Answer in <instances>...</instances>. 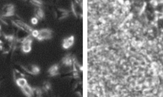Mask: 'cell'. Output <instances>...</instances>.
I'll list each match as a JSON object with an SVG mask.
<instances>
[{
    "label": "cell",
    "instance_id": "cell-13",
    "mask_svg": "<svg viewBox=\"0 0 163 97\" xmlns=\"http://www.w3.org/2000/svg\"><path fill=\"white\" fill-rule=\"evenodd\" d=\"M42 89H43L45 93H49L52 90V85L49 82H45L43 84V85L42 87Z\"/></svg>",
    "mask_w": 163,
    "mask_h": 97
},
{
    "label": "cell",
    "instance_id": "cell-11",
    "mask_svg": "<svg viewBox=\"0 0 163 97\" xmlns=\"http://www.w3.org/2000/svg\"><path fill=\"white\" fill-rule=\"evenodd\" d=\"M15 82H16V84L17 85L20 89L23 87L25 86L26 84H28V81L27 79L24 78V77H22V78H18L17 79H15Z\"/></svg>",
    "mask_w": 163,
    "mask_h": 97
},
{
    "label": "cell",
    "instance_id": "cell-8",
    "mask_svg": "<svg viewBox=\"0 0 163 97\" xmlns=\"http://www.w3.org/2000/svg\"><path fill=\"white\" fill-rule=\"evenodd\" d=\"M21 91L26 95V96L31 97L34 96V91H33V87H31L28 84H26L25 86L21 88Z\"/></svg>",
    "mask_w": 163,
    "mask_h": 97
},
{
    "label": "cell",
    "instance_id": "cell-12",
    "mask_svg": "<svg viewBox=\"0 0 163 97\" xmlns=\"http://www.w3.org/2000/svg\"><path fill=\"white\" fill-rule=\"evenodd\" d=\"M33 91H34V96H41L45 93L43 89L39 87H33Z\"/></svg>",
    "mask_w": 163,
    "mask_h": 97
},
{
    "label": "cell",
    "instance_id": "cell-1",
    "mask_svg": "<svg viewBox=\"0 0 163 97\" xmlns=\"http://www.w3.org/2000/svg\"><path fill=\"white\" fill-rule=\"evenodd\" d=\"M33 43V38L31 35H29L24 37L21 40V50L24 54L29 53L31 51V44Z\"/></svg>",
    "mask_w": 163,
    "mask_h": 97
},
{
    "label": "cell",
    "instance_id": "cell-5",
    "mask_svg": "<svg viewBox=\"0 0 163 97\" xmlns=\"http://www.w3.org/2000/svg\"><path fill=\"white\" fill-rule=\"evenodd\" d=\"M22 69L25 71L26 73L31 75H37L40 73V68L35 64H29L28 66H20Z\"/></svg>",
    "mask_w": 163,
    "mask_h": 97
},
{
    "label": "cell",
    "instance_id": "cell-21",
    "mask_svg": "<svg viewBox=\"0 0 163 97\" xmlns=\"http://www.w3.org/2000/svg\"><path fill=\"white\" fill-rule=\"evenodd\" d=\"M24 1H27V0H24Z\"/></svg>",
    "mask_w": 163,
    "mask_h": 97
},
{
    "label": "cell",
    "instance_id": "cell-2",
    "mask_svg": "<svg viewBox=\"0 0 163 97\" xmlns=\"http://www.w3.org/2000/svg\"><path fill=\"white\" fill-rule=\"evenodd\" d=\"M11 22L14 26L17 27L20 30L25 31L26 33L28 34H31L32 31L34 30V28H31L28 25V24L26 23L25 22H24L20 20H12Z\"/></svg>",
    "mask_w": 163,
    "mask_h": 97
},
{
    "label": "cell",
    "instance_id": "cell-20",
    "mask_svg": "<svg viewBox=\"0 0 163 97\" xmlns=\"http://www.w3.org/2000/svg\"><path fill=\"white\" fill-rule=\"evenodd\" d=\"M1 29H2V27L0 26V33H1Z\"/></svg>",
    "mask_w": 163,
    "mask_h": 97
},
{
    "label": "cell",
    "instance_id": "cell-10",
    "mask_svg": "<svg viewBox=\"0 0 163 97\" xmlns=\"http://www.w3.org/2000/svg\"><path fill=\"white\" fill-rule=\"evenodd\" d=\"M34 15L36 18L39 20H43L45 18V12L41 9V7H36L34 11Z\"/></svg>",
    "mask_w": 163,
    "mask_h": 97
},
{
    "label": "cell",
    "instance_id": "cell-7",
    "mask_svg": "<svg viewBox=\"0 0 163 97\" xmlns=\"http://www.w3.org/2000/svg\"><path fill=\"white\" fill-rule=\"evenodd\" d=\"M74 41H75V38L73 36L65 38L63 40L62 46L64 49H69V48H71L73 45V44H74Z\"/></svg>",
    "mask_w": 163,
    "mask_h": 97
},
{
    "label": "cell",
    "instance_id": "cell-15",
    "mask_svg": "<svg viewBox=\"0 0 163 97\" xmlns=\"http://www.w3.org/2000/svg\"><path fill=\"white\" fill-rule=\"evenodd\" d=\"M31 4L36 7H42L43 6V2L42 0H29Z\"/></svg>",
    "mask_w": 163,
    "mask_h": 97
},
{
    "label": "cell",
    "instance_id": "cell-14",
    "mask_svg": "<svg viewBox=\"0 0 163 97\" xmlns=\"http://www.w3.org/2000/svg\"><path fill=\"white\" fill-rule=\"evenodd\" d=\"M13 74H14V80L16 79H17L18 78H22V77H24L25 78L27 75L26 74H23L22 72H21L20 71L18 70L17 69H14L13 70Z\"/></svg>",
    "mask_w": 163,
    "mask_h": 97
},
{
    "label": "cell",
    "instance_id": "cell-4",
    "mask_svg": "<svg viewBox=\"0 0 163 97\" xmlns=\"http://www.w3.org/2000/svg\"><path fill=\"white\" fill-rule=\"evenodd\" d=\"M52 37V31L50 29L45 28L39 30V36L37 37V39L39 41H43L45 40L50 39Z\"/></svg>",
    "mask_w": 163,
    "mask_h": 97
},
{
    "label": "cell",
    "instance_id": "cell-17",
    "mask_svg": "<svg viewBox=\"0 0 163 97\" xmlns=\"http://www.w3.org/2000/svg\"><path fill=\"white\" fill-rule=\"evenodd\" d=\"M39 30H38V29H34V30L32 31L30 35H31L32 37H34V38H37V37L39 36Z\"/></svg>",
    "mask_w": 163,
    "mask_h": 97
},
{
    "label": "cell",
    "instance_id": "cell-3",
    "mask_svg": "<svg viewBox=\"0 0 163 97\" xmlns=\"http://www.w3.org/2000/svg\"><path fill=\"white\" fill-rule=\"evenodd\" d=\"M15 14V7L13 4H7L3 7L1 16L3 17H11Z\"/></svg>",
    "mask_w": 163,
    "mask_h": 97
},
{
    "label": "cell",
    "instance_id": "cell-16",
    "mask_svg": "<svg viewBox=\"0 0 163 97\" xmlns=\"http://www.w3.org/2000/svg\"><path fill=\"white\" fill-rule=\"evenodd\" d=\"M58 12H59L58 15H59V17H60L59 19H60V20L63 19V18H64L65 17H67V16H68V12L67 11H65V10L59 9Z\"/></svg>",
    "mask_w": 163,
    "mask_h": 97
},
{
    "label": "cell",
    "instance_id": "cell-9",
    "mask_svg": "<svg viewBox=\"0 0 163 97\" xmlns=\"http://www.w3.org/2000/svg\"><path fill=\"white\" fill-rule=\"evenodd\" d=\"M73 63H74V61H73V58L70 54L67 55L62 59V64H63L64 66L67 67H71Z\"/></svg>",
    "mask_w": 163,
    "mask_h": 97
},
{
    "label": "cell",
    "instance_id": "cell-6",
    "mask_svg": "<svg viewBox=\"0 0 163 97\" xmlns=\"http://www.w3.org/2000/svg\"><path fill=\"white\" fill-rule=\"evenodd\" d=\"M49 76L54 77L60 74V67L58 64H54L48 70Z\"/></svg>",
    "mask_w": 163,
    "mask_h": 97
},
{
    "label": "cell",
    "instance_id": "cell-18",
    "mask_svg": "<svg viewBox=\"0 0 163 97\" xmlns=\"http://www.w3.org/2000/svg\"><path fill=\"white\" fill-rule=\"evenodd\" d=\"M39 22V19L37 18H36L35 17H33L31 19V23L33 24V25H37Z\"/></svg>",
    "mask_w": 163,
    "mask_h": 97
},
{
    "label": "cell",
    "instance_id": "cell-19",
    "mask_svg": "<svg viewBox=\"0 0 163 97\" xmlns=\"http://www.w3.org/2000/svg\"><path fill=\"white\" fill-rule=\"evenodd\" d=\"M3 43L2 42V40L0 39V50L2 51L3 50Z\"/></svg>",
    "mask_w": 163,
    "mask_h": 97
}]
</instances>
